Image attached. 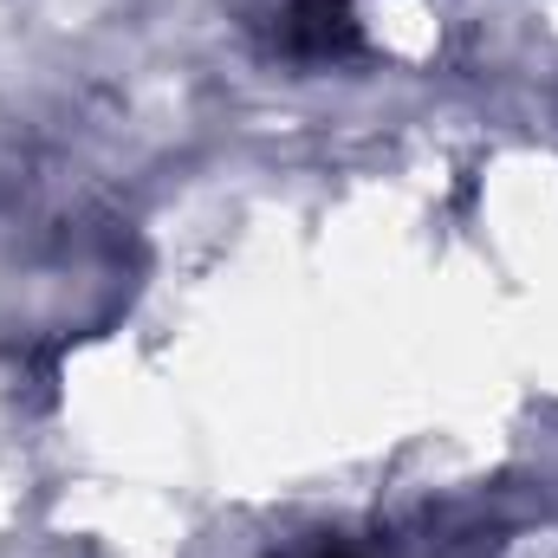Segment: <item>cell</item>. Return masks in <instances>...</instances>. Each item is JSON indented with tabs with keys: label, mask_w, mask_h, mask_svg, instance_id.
Masks as SVG:
<instances>
[{
	"label": "cell",
	"mask_w": 558,
	"mask_h": 558,
	"mask_svg": "<svg viewBox=\"0 0 558 558\" xmlns=\"http://www.w3.org/2000/svg\"><path fill=\"white\" fill-rule=\"evenodd\" d=\"M286 46L292 52H312V59H331L351 46V7L344 0H299L286 13Z\"/></svg>",
	"instance_id": "1"
}]
</instances>
